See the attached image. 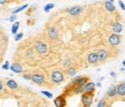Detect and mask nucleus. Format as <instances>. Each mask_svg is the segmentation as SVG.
Listing matches in <instances>:
<instances>
[{"label": "nucleus", "instance_id": "nucleus-1", "mask_svg": "<svg viewBox=\"0 0 125 107\" xmlns=\"http://www.w3.org/2000/svg\"><path fill=\"white\" fill-rule=\"evenodd\" d=\"M32 83L34 84H38V85H45V86H52V85H49V83L46 81V76L42 71H38V70H36L34 73H32V80H31Z\"/></svg>", "mask_w": 125, "mask_h": 107}, {"label": "nucleus", "instance_id": "nucleus-2", "mask_svg": "<svg viewBox=\"0 0 125 107\" xmlns=\"http://www.w3.org/2000/svg\"><path fill=\"white\" fill-rule=\"evenodd\" d=\"M33 48L37 53L42 54V55L48 54V52H49L48 45H47L45 42H42V40H36V42L33 43Z\"/></svg>", "mask_w": 125, "mask_h": 107}, {"label": "nucleus", "instance_id": "nucleus-3", "mask_svg": "<svg viewBox=\"0 0 125 107\" xmlns=\"http://www.w3.org/2000/svg\"><path fill=\"white\" fill-rule=\"evenodd\" d=\"M49 80L54 84H60V83H62L64 81V74L62 73L61 70H54V71L51 73Z\"/></svg>", "mask_w": 125, "mask_h": 107}, {"label": "nucleus", "instance_id": "nucleus-4", "mask_svg": "<svg viewBox=\"0 0 125 107\" xmlns=\"http://www.w3.org/2000/svg\"><path fill=\"white\" fill-rule=\"evenodd\" d=\"M94 99V93H85L84 92L82 95L80 101H82V106L83 107H91Z\"/></svg>", "mask_w": 125, "mask_h": 107}, {"label": "nucleus", "instance_id": "nucleus-5", "mask_svg": "<svg viewBox=\"0 0 125 107\" xmlns=\"http://www.w3.org/2000/svg\"><path fill=\"white\" fill-rule=\"evenodd\" d=\"M65 12H67L70 16H79L80 14H83L84 7L83 6H73V7L68 8Z\"/></svg>", "mask_w": 125, "mask_h": 107}, {"label": "nucleus", "instance_id": "nucleus-6", "mask_svg": "<svg viewBox=\"0 0 125 107\" xmlns=\"http://www.w3.org/2000/svg\"><path fill=\"white\" fill-rule=\"evenodd\" d=\"M121 42H122V37L119 36V34L113 32V34L108 37V43H109L111 46H118L121 44Z\"/></svg>", "mask_w": 125, "mask_h": 107}, {"label": "nucleus", "instance_id": "nucleus-7", "mask_svg": "<svg viewBox=\"0 0 125 107\" xmlns=\"http://www.w3.org/2000/svg\"><path fill=\"white\" fill-rule=\"evenodd\" d=\"M47 35L52 40H59L60 39V32L56 27H49L47 29Z\"/></svg>", "mask_w": 125, "mask_h": 107}, {"label": "nucleus", "instance_id": "nucleus-8", "mask_svg": "<svg viewBox=\"0 0 125 107\" xmlns=\"http://www.w3.org/2000/svg\"><path fill=\"white\" fill-rule=\"evenodd\" d=\"M5 85H6L9 90H11V91H16V90L20 89L19 83H17L16 81L11 80V78H6V80H5Z\"/></svg>", "mask_w": 125, "mask_h": 107}, {"label": "nucleus", "instance_id": "nucleus-9", "mask_svg": "<svg viewBox=\"0 0 125 107\" xmlns=\"http://www.w3.org/2000/svg\"><path fill=\"white\" fill-rule=\"evenodd\" d=\"M88 81L90 80H88L87 76H77L71 81V83L72 84H76V85H80V86H85Z\"/></svg>", "mask_w": 125, "mask_h": 107}, {"label": "nucleus", "instance_id": "nucleus-10", "mask_svg": "<svg viewBox=\"0 0 125 107\" xmlns=\"http://www.w3.org/2000/svg\"><path fill=\"white\" fill-rule=\"evenodd\" d=\"M99 61H100V60H99V55H98V53H96V51L88 53V55H87V62H88L90 65H96Z\"/></svg>", "mask_w": 125, "mask_h": 107}, {"label": "nucleus", "instance_id": "nucleus-11", "mask_svg": "<svg viewBox=\"0 0 125 107\" xmlns=\"http://www.w3.org/2000/svg\"><path fill=\"white\" fill-rule=\"evenodd\" d=\"M54 105L55 107H67V100H65V97L63 95L56 97L54 99Z\"/></svg>", "mask_w": 125, "mask_h": 107}, {"label": "nucleus", "instance_id": "nucleus-12", "mask_svg": "<svg viewBox=\"0 0 125 107\" xmlns=\"http://www.w3.org/2000/svg\"><path fill=\"white\" fill-rule=\"evenodd\" d=\"M96 53H98V55H99V60L101 62L106 61L107 59L109 58V53H108V51H107L106 48H99V50L96 51Z\"/></svg>", "mask_w": 125, "mask_h": 107}, {"label": "nucleus", "instance_id": "nucleus-13", "mask_svg": "<svg viewBox=\"0 0 125 107\" xmlns=\"http://www.w3.org/2000/svg\"><path fill=\"white\" fill-rule=\"evenodd\" d=\"M95 85L93 82H91V81H88L86 83V85H85V88H84V92L85 93H94L95 91Z\"/></svg>", "mask_w": 125, "mask_h": 107}, {"label": "nucleus", "instance_id": "nucleus-14", "mask_svg": "<svg viewBox=\"0 0 125 107\" xmlns=\"http://www.w3.org/2000/svg\"><path fill=\"white\" fill-rule=\"evenodd\" d=\"M111 30L115 34H122V31H123V24L121 22H114L113 23V25H111Z\"/></svg>", "mask_w": 125, "mask_h": 107}, {"label": "nucleus", "instance_id": "nucleus-15", "mask_svg": "<svg viewBox=\"0 0 125 107\" xmlns=\"http://www.w3.org/2000/svg\"><path fill=\"white\" fill-rule=\"evenodd\" d=\"M10 70L14 71V73H17V74H22L23 73V67L21 63L19 62H14L10 65Z\"/></svg>", "mask_w": 125, "mask_h": 107}, {"label": "nucleus", "instance_id": "nucleus-16", "mask_svg": "<svg viewBox=\"0 0 125 107\" xmlns=\"http://www.w3.org/2000/svg\"><path fill=\"white\" fill-rule=\"evenodd\" d=\"M116 96H117V85H111L107 91V97L108 98H115Z\"/></svg>", "mask_w": 125, "mask_h": 107}, {"label": "nucleus", "instance_id": "nucleus-17", "mask_svg": "<svg viewBox=\"0 0 125 107\" xmlns=\"http://www.w3.org/2000/svg\"><path fill=\"white\" fill-rule=\"evenodd\" d=\"M117 96L125 97V82H122L117 85Z\"/></svg>", "mask_w": 125, "mask_h": 107}, {"label": "nucleus", "instance_id": "nucleus-18", "mask_svg": "<svg viewBox=\"0 0 125 107\" xmlns=\"http://www.w3.org/2000/svg\"><path fill=\"white\" fill-rule=\"evenodd\" d=\"M104 8H106L107 12H110V13H114V12H116V8H115L114 4L111 2V1H104Z\"/></svg>", "mask_w": 125, "mask_h": 107}, {"label": "nucleus", "instance_id": "nucleus-19", "mask_svg": "<svg viewBox=\"0 0 125 107\" xmlns=\"http://www.w3.org/2000/svg\"><path fill=\"white\" fill-rule=\"evenodd\" d=\"M65 74H67L68 76H70V77H73L77 74V69L71 66V67H69V68L65 69Z\"/></svg>", "mask_w": 125, "mask_h": 107}, {"label": "nucleus", "instance_id": "nucleus-20", "mask_svg": "<svg viewBox=\"0 0 125 107\" xmlns=\"http://www.w3.org/2000/svg\"><path fill=\"white\" fill-rule=\"evenodd\" d=\"M108 106V100H107V98H102V99L99 100L98 105H96V107H107Z\"/></svg>", "mask_w": 125, "mask_h": 107}, {"label": "nucleus", "instance_id": "nucleus-21", "mask_svg": "<svg viewBox=\"0 0 125 107\" xmlns=\"http://www.w3.org/2000/svg\"><path fill=\"white\" fill-rule=\"evenodd\" d=\"M19 28H20V22L17 21V22H15L14 24H13V27H11V32L14 35L17 34V31H19Z\"/></svg>", "mask_w": 125, "mask_h": 107}, {"label": "nucleus", "instance_id": "nucleus-22", "mask_svg": "<svg viewBox=\"0 0 125 107\" xmlns=\"http://www.w3.org/2000/svg\"><path fill=\"white\" fill-rule=\"evenodd\" d=\"M27 7H28V5H23V6H21V7H19V8H16V9H14V11L11 12V14L16 15V14H19L20 12H22L23 9H25Z\"/></svg>", "mask_w": 125, "mask_h": 107}, {"label": "nucleus", "instance_id": "nucleus-23", "mask_svg": "<svg viewBox=\"0 0 125 107\" xmlns=\"http://www.w3.org/2000/svg\"><path fill=\"white\" fill-rule=\"evenodd\" d=\"M63 67H64L65 69L69 68V67H71V59L70 58H65L64 61H63Z\"/></svg>", "mask_w": 125, "mask_h": 107}, {"label": "nucleus", "instance_id": "nucleus-24", "mask_svg": "<svg viewBox=\"0 0 125 107\" xmlns=\"http://www.w3.org/2000/svg\"><path fill=\"white\" fill-rule=\"evenodd\" d=\"M33 52H34V48H31V47H28L25 52H24V55L25 57H32L33 55Z\"/></svg>", "mask_w": 125, "mask_h": 107}, {"label": "nucleus", "instance_id": "nucleus-25", "mask_svg": "<svg viewBox=\"0 0 125 107\" xmlns=\"http://www.w3.org/2000/svg\"><path fill=\"white\" fill-rule=\"evenodd\" d=\"M22 77L27 81L32 80V73H22Z\"/></svg>", "mask_w": 125, "mask_h": 107}, {"label": "nucleus", "instance_id": "nucleus-26", "mask_svg": "<svg viewBox=\"0 0 125 107\" xmlns=\"http://www.w3.org/2000/svg\"><path fill=\"white\" fill-rule=\"evenodd\" d=\"M54 7H55V5H54V4H47V5H45V6H44V12H46V13H47V12H49L51 9H53Z\"/></svg>", "mask_w": 125, "mask_h": 107}, {"label": "nucleus", "instance_id": "nucleus-27", "mask_svg": "<svg viewBox=\"0 0 125 107\" xmlns=\"http://www.w3.org/2000/svg\"><path fill=\"white\" fill-rule=\"evenodd\" d=\"M4 82H5V81L0 80V93H1V92H4V89H5V86H6Z\"/></svg>", "mask_w": 125, "mask_h": 107}, {"label": "nucleus", "instance_id": "nucleus-28", "mask_svg": "<svg viewBox=\"0 0 125 107\" xmlns=\"http://www.w3.org/2000/svg\"><path fill=\"white\" fill-rule=\"evenodd\" d=\"M42 95H45L46 97H48V98H53V95H52L51 92H48V91H42Z\"/></svg>", "mask_w": 125, "mask_h": 107}, {"label": "nucleus", "instance_id": "nucleus-29", "mask_svg": "<svg viewBox=\"0 0 125 107\" xmlns=\"http://www.w3.org/2000/svg\"><path fill=\"white\" fill-rule=\"evenodd\" d=\"M22 37H23V34H22V32H20V34H16V35H15V40L17 42V40H20V39L22 38Z\"/></svg>", "mask_w": 125, "mask_h": 107}, {"label": "nucleus", "instance_id": "nucleus-30", "mask_svg": "<svg viewBox=\"0 0 125 107\" xmlns=\"http://www.w3.org/2000/svg\"><path fill=\"white\" fill-rule=\"evenodd\" d=\"M16 20V15H14V14H11L10 17L8 19V21H10V22H13V21H15Z\"/></svg>", "mask_w": 125, "mask_h": 107}, {"label": "nucleus", "instance_id": "nucleus-31", "mask_svg": "<svg viewBox=\"0 0 125 107\" xmlns=\"http://www.w3.org/2000/svg\"><path fill=\"white\" fill-rule=\"evenodd\" d=\"M9 2V0H0V5L4 6V5H7Z\"/></svg>", "mask_w": 125, "mask_h": 107}, {"label": "nucleus", "instance_id": "nucleus-32", "mask_svg": "<svg viewBox=\"0 0 125 107\" xmlns=\"http://www.w3.org/2000/svg\"><path fill=\"white\" fill-rule=\"evenodd\" d=\"M118 4H119V7H121L122 9L124 11V9H125V5H124V2H123V1H119Z\"/></svg>", "mask_w": 125, "mask_h": 107}, {"label": "nucleus", "instance_id": "nucleus-33", "mask_svg": "<svg viewBox=\"0 0 125 107\" xmlns=\"http://www.w3.org/2000/svg\"><path fill=\"white\" fill-rule=\"evenodd\" d=\"M9 67H8V62H6L4 66H2V69H8Z\"/></svg>", "mask_w": 125, "mask_h": 107}, {"label": "nucleus", "instance_id": "nucleus-34", "mask_svg": "<svg viewBox=\"0 0 125 107\" xmlns=\"http://www.w3.org/2000/svg\"><path fill=\"white\" fill-rule=\"evenodd\" d=\"M110 76H111V77H116V73L111 71V73H110Z\"/></svg>", "mask_w": 125, "mask_h": 107}, {"label": "nucleus", "instance_id": "nucleus-35", "mask_svg": "<svg viewBox=\"0 0 125 107\" xmlns=\"http://www.w3.org/2000/svg\"><path fill=\"white\" fill-rule=\"evenodd\" d=\"M38 107H48V106H47V105H45V104H42V105H39Z\"/></svg>", "mask_w": 125, "mask_h": 107}, {"label": "nucleus", "instance_id": "nucleus-36", "mask_svg": "<svg viewBox=\"0 0 125 107\" xmlns=\"http://www.w3.org/2000/svg\"><path fill=\"white\" fill-rule=\"evenodd\" d=\"M123 66H124V67H125V60H124V61H123Z\"/></svg>", "mask_w": 125, "mask_h": 107}, {"label": "nucleus", "instance_id": "nucleus-37", "mask_svg": "<svg viewBox=\"0 0 125 107\" xmlns=\"http://www.w3.org/2000/svg\"><path fill=\"white\" fill-rule=\"evenodd\" d=\"M107 1H111V2H114V0H107Z\"/></svg>", "mask_w": 125, "mask_h": 107}]
</instances>
